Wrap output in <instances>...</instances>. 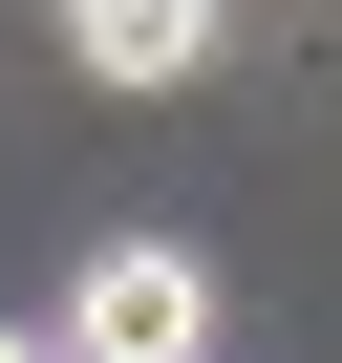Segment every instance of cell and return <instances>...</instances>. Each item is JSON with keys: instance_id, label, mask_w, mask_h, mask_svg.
<instances>
[{"instance_id": "1", "label": "cell", "mask_w": 342, "mask_h": 363, "mask_svg": "<svg viewBox=\"0 0 342 363\" xmlns=\"http://www.w3.org/2000/svg\"><path fill=\"white\" fill-rule=\"evenodd\" d=\"M65 363H214V257L193 235H107L65 278Z\"/></svg>"}, {"instance_id": "2", "label": "cell", "mask_w": 342, "mask_h": 363, "mask_svg": "<svg viewBox=\"0 0 342 363\" xmlns=\"http://www.w3.org/2000/svg\"><path fill=\"white\" fill-rule=\"evenodd\" d=\"M65 43H86V86H193V65L236 43V22H214V0H86Z\"/></svg>"}, {"instance_id": "3", "label": "cell", "mask_w": 342, "mask_h": 363, "mask_svg": "<svg viewBox=\"0 0 342 363\" xmlns=\"http://www.w3.org/2000/svg\"><path fill=\"white\" fill-rule=\"evenodd\" d=\"M0 363H65V320H0Z\"/></svg>"}, {"instance_id": "4", "label": "cell", "mask_w": 342, "mask_h": 363, "mask_svg": "<svg viewBox=\"0 0 342 363\" xmlns=\"http://www.w3.org/2000/svg\"><path fill=\"white\" fill-rule=\"evenodd\" d=\"M65 22H86V0H65Z\"/></svg>"}]
</instances>
